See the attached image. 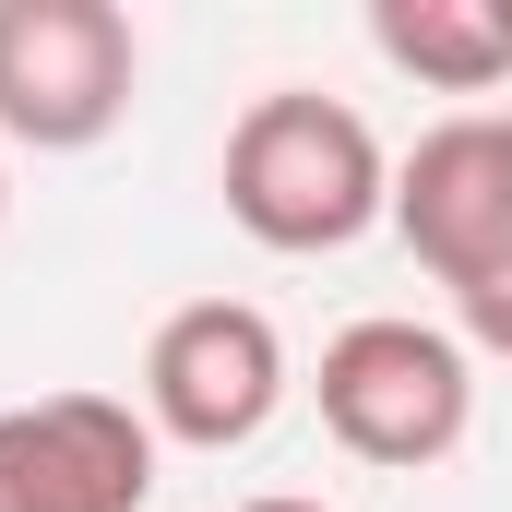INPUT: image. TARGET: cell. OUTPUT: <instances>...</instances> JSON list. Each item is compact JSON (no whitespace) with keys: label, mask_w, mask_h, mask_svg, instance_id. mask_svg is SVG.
<instances>
[{"label":"cell","mask_w":512,"mask_h":512,"mask_svg":"<svg viewBox=\"0 0 512 512\" xmlns=\"http://www.w3.org/2000/svg\"><path fill=\"white\" fill-rule=\"evenodd\" d=\"M227 215L251 227L262 251H298V262L346 251V239H370L393 215V155L346 96L274 84L227 131Z\"/></svg>","instance_id":"1"},{"label":"cell","mask_w":512,"mask_h":512,"mask_svg":"<svg viewBox=\"0 0 512 512\" xmlns=\"http://www.w3.org/2000/svg\"><path fill=\"white\" fill-rule=\"evenodd\" d=\"M322 429L358 453V465H393V477H417V465H441L465 429H477V358H465V334H441V322H346L334 346H322Z\"/></svg>","instance_id":"2"},{"label":"cell","mask_w":512,"mask_h":512,"mask_svg":"<svg viewBox=\"0 0 512 512\" xmlns=\"http://www.w3.org/2000/svg\"><path fill=\"white\" fill-rule=\"evenodd\" d=\"M131 12L120 0H0V143L84 155L131 120Z\"/></svg>","instance_id":"3"},{"label":"cell","mask_w":512,"mask_h":512,"mask_svg":"<svg viewBox=\"0 0 512 512\" xmlns=\"http://www.w3.org/2000/svg\"><path fill=\"white\" fill-rule=\"evenodd\" d=\"M274 405H286V334L251 298H191L155 322V346H143V429L155 441L239 453L274 429Z\"/></svg>","instance_id":"4"},{"label":"cell","mask_w":512,"mask_h":512,"mask_svg":"<svg viewBox=\"0 0 512 512\" xmlns=\"http://www.w3.org/2000/svg\"><path fill=\"white\" fill-rule=\"evenodd\" d=\"M155 429L120 393H36L0 405V512H143Z\"/></svg>","instance_id":"5"},{"label":"cell","mask_w":512,"mask_h":512,"mask_svg":"<svg viewBox=\"0 0 512 512\" xmlns=\"http://www.w3.org/2000/svg\"><path fill=\"white\" fill-rule=\"evenodd\" d=\"M393 227L453 298L512 274V120H441L393 167Z\"/></svg>","instance_id":"6"},{"label":"cell","mask_w":512,"mask_h":512,"mask_svg":"<svg viewBox=\"0 0 512 512\" xmlns=\"http://www.w3.org/2000/svg\"><path fill=\"white\" fill-rule=\"evenodd\" d=\"M370 48L393 72H417L429 96H489L512 84V36L489 0H370Z\"/></svg>","instance_id":"7"},{"label":"cell","mask_w":512,"mask_h":512,"mask_svg":"<svg viewBox=\"0 0 512 512\" xmlns=\"http://www.w3.org/2000/svg\"><path fill=\"white\" fill-rule=\"evenodd\" d=\"M453 322H465V346H489V358H512V274H489V286H465V298H453Z\"/></svg>","instance_id":"8"},{"label":"cell","mask_w":512,"mask_h":512,"mask_svg":"<svg viewBox=\"0 0 512 512\" xmlns=\"http://www.w3.org/2000/svg\"><path fill=\"white\" fill-rule=\"evenodd\" d=\"M239 512H322V501H298V489H262V501H239Z\"/></svg>","instance_id":"9"},{"label":"cell","mask_w":512,"mask_h":512,"mask_svg":"<svg viewBox=\"0 0 512 512\" xmlns=\"http://www.w3.org/2000/svg\"><path fill=\"white\" fill-rule=\"evenodd\" d=\"M0 215H12V167H0Z\"/></svg>","instance_id":"10"},{"label":"cell","mask_w":512,"mask_h":512,"mask_svg":"<svg viewBox=\"0 0 512 512\" xmlns=\"http://www.w3.org/2000/svg\"><path fill=\"white\" fill-rule=\"evenodd\" d=\"M489 12H501V36H512V0H489Z\"/></svg>","instance_id":"11"},{"label":"cell","mask_w":512,"mask_h":512,"mask_svg":"<svg viewBox=\"0 0 512 512\" xmlns=\"http://www.w3.org/2000/svg\"><path fill=\"white\" fill-rule=\"evenodd\" d=\"M501 120H512V108H501Z\"/></svg>","instance_id":"12"}]
</instances>
